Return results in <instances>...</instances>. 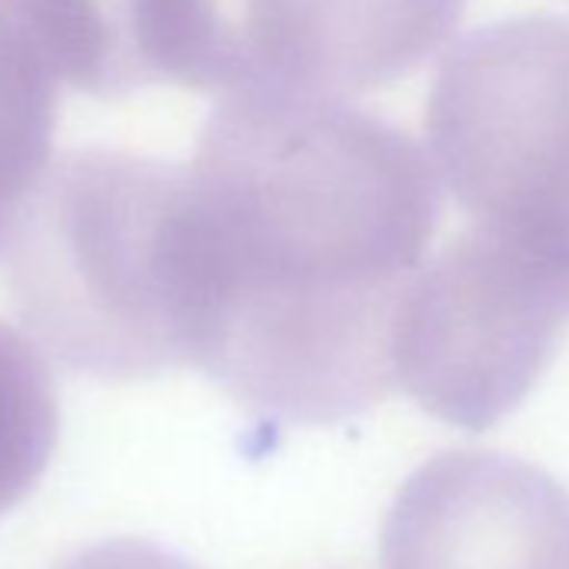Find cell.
I'll use <instances>...</instances> for the list:
<instances>
[{"label": "cell", "mask_w": 569, "mask_h": 569, "mask_svg": "<svg viewBox=\"0 0 569 569\" xmlns=\"http://www.w3.org/2000/svg\"><path fill=\"white\" fill-rule=\"evenodd\" d=\"M439 178L349 101L228 94L184 164L191 366L241 409L332 426L396 392L392 319Z\"/></svg>", "instance_id": "6da1fadb"}, {"label": "cell", "mask_w": 569, "mask_h": 569, "mask_svg": "<svg viewBox=\"0 0 569 569\" xmlns=\"http://www.w3.org/2000/svg\"><path fill=\"white\" fill-rule=\"evenodd\" d=\"M8 251L18 319L68 372L141 382L191 366L184 168L111 148L64 151Z\"/></svg>", "instance_id": "7a4b0ae2"}, {"label": "cell", "mask_w": 569, "mask_h": 569, "mask_svg": "<svg viewBox=\"0 0 569 569\" xmlns=\"http://www.w3.org/2000/svg\"><path fill=\"white\" fill-rule=\"evenodd\" d=\"M426 138L469 224L569 281V18L526 14L466 34L436 71Z\"/></svg>", "instance_id": "3957f363"}, {"label": "cell", "mask_w": 569, "mask_h": 569, "mask_svg": "<svg viewBox=\"0 0 569 569\" xmlns=\"http://www.w3.org/2000/svg\"><path fill=\"white\" fill-rule=\"evenodd\" d=\"M569 281L532 251L469 224L409 278L392 319V372L429 416L482 432L552 366Z\"/></svg>", "instance_id": "277c9868"}, {"label": "cell", "mask_w": 569, "mask_h": 569, "mask_svg": "<svg viewBox=\"0 0 569 569\" xmlns=\"http://www.w3.org/2000/svg\"><path fill=\"white\" fill-rule=\"evenodd\" d=\"M466 0H218L221 98L352 101L419 71Z\"/></svg>", "instance_id": "5b68a950"}, {"label": "cell", "mask_w": 569, "mask_h": 569, "mask_svg": "<svg viewBox=\"0 0 569 569\" xmlns=\"http://www.w3.org/2000/svg\"><path fill=\"white\" fill-rule=\"evenodd\" d=\"M382 566L569 569V489L506 452H439L399 486L382 522Z\"/></svg>", "instance_id": "8992f818"}, {"label": "cell", "mask_w": 569, "mask_h": 569, "mask_svg": "<svg viewBox=\"0 0 569 569\" xmlns=\"http://www.w3.org/2000/svg\"><path fill=\"white\" fill-rule=\"evenodd\" d=\"M161 0H0L4 28L51 78L111 101L161 84Z\"/></svg>", "instance_id": "52a82bcc"}, {"label": "cell", "mask_w": 569, "mask_h": 569, "mask_svg": "<svg viewBox=\"0 0 569 569\" xmlns=\"http://www.w3.org/2000/svg\"><path fill=\"white\" fill-rule=\"evenodd\" d=\"M58 429V389L41 349L0 322V512L14 509L41 482Z\"/></svg>", "instance_id": "ba28073f"}, {"label": "cell", "mask_w": 569, "mask_h": 569, "mask_svg": "<svg viewBox=\"0 0 569 569\" xmlns=\"http://www.w3.org/2000/svg\"><path fill=\"white\" fill-rule=\"evenodd\" d=\"M58 124L54 78L0 28V254L51 164Z\"/></svg>", "instance_id": "9c48e42d"}, {"label": "cell", "mask_w": 569, "mask_h": 569, "mask_svg": "<svg viewBox=\"0 0 569 569\" xmlns=\"http://www.w3.org/2000/svg\"><path fill=\"white\" fill-rule=\"evenodd\" d=\"M61 569H194L174 552L144 539H108L61 562Z\"/></svg>", "instance_id": "30bf717a"}]
</instances>
